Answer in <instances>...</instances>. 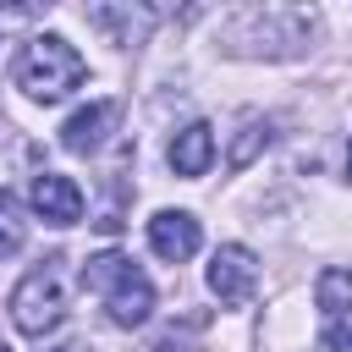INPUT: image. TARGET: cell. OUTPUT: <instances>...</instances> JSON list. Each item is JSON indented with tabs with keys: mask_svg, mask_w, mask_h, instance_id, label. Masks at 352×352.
I'll return each mask as SVG.
<instances>
[{
	"mask_svg": "<svg viewBox=\"0 0 352 352\" xmlns=\"http://www.w3.org/2000/svg\"><path fill=\"white\" fill-rule=\"evenodd\" d=\"M66 319V258H44L38 270H28L11 292V324L33 341H44L55 324Z\"/></svg>",
	"mask_w": 352,
	"mask_h": 352,
	"instance_id": "obj_3",
	"label": "cell"
},
{
	"mask_svg": "<svg viewBox=\"0 0 352 352\" xmlns=\"http://www.w3.org/2000/svg\"><path fill=\"white\" fill-rule=\"evenodd\" d=\"M28 204L50 226H77L82 220V187L72 176H60V170H38L33 187H28Z\"/></svg>",
	"mask_w": 352,
	"mask_h": 352,
	"instance_id": "obj_6",
	"label": "cell"
},
{
	"mask_svg": "<svg viewBox=\"0 0 352 352\" xmlns=\"http://www.w3.org/2000/svg\"><path fill=\"white\" fill-rule=\"evenodd\" d=\"M314 302H319L324 319H330V314H346V308H352V270H341V264L319 270V280H314Z\"/></svg>",
	"mask_w": 352,
	"mask_h": 352,
	"instance_id": "obj_10",
	"label": "cell"
},
{
	"mask_svg": "<svg viewBox=\"0 0 352 352\" xmlns=\"http://www.w3.org/2000/svg\"><path fill=\"white\" fill-rule=\"evenodd\" d=\"M82 286L104 297V314H110L121 330H132V324H143V319L154 314V280H148L126 253H116V248H104V253H94V258L82 264Z\"/></svg>",
	"mask_w": 352,
	"mask_h": 352,
	"instance_id": "obj_2",
	"label": "cell"
},
{
	"mask_svg": "<svg viewBox=\"0 0 352 352\" xmlns=\"http://www.w3.org/2000/svg\"><path fill=\"white\" fill-rule=\"evenodd\" d=\"M319 341H324L330 352H352V308H346V314H330L324 330H319Z\"/></svg>",
	"mask_w": 352,
	"mask_h": 352,
	"instance_id": "obj_14",
	"label": "cell"
},
{
	"mask_svg": "<svg viewBox=\"0 0 352 352\" xmlns=\"http://www.w3.org/2000/svg\"><path fill=\"white\" fill-rule=\"evenodd\" d=\"M253 286H258V258H253L242 242L214 248V258H209V292H214L226 308H236V302L253 297Z\"/></svg>",
	"mask_w": 352,
	"mask_h": 352,
	"instance_id": "obj_5",
	"label": "cell"
},
{
	"mask_svg": "<svg viewBox=\"0 0 352 352\" xmlns=\"http://www.w3.org/2000/svg\"><path fill=\"white\" fill-rule=\"evenodd\" d=\"M50 6H55V0H0V33H16V28H28V22H38Z\"/></svg>",
	"mask_w": 352,
	"mask_h": 352,
	"instance_id": "obj_13",
	"label": "cell"
},
{
	"mask_svg": "<svg viewBox=\"0 0 352 352\" xmlns=\"http://www.w3.org/2000/svg\"><path fill=\"white\" fill-rule=\"evenodd\" d=\"M116 116H121L116 99H94V104H82V110H72L66 126H60V148H66V154H94V148L110 138Z\"/></svg>",
	"mask_w": 352,
	"mask_h": 352,
	"instance_id": "obj_7",
	"label": "cell"
},
{
	"mask_svg": "<svg viewBox=\"0 0 352 352\" xmlns=\"http://www.w3.org/2000/svg\"><path fill=\"white\" fill-rule=\"evenodd\" d=\"M346 176H352V148H346Z\"/></svg>",
	"mask_w": 352,
	"mask_h": 352,
	"instance_id": "obj_15",
	"label": "cell"
},
{
	"mask_svg": "<svg viewBox=\"0 0 352 352\" xmlns=\"http://www.w3.org/2000/svg\"><path fill=\"white\" fill-rule=\"evenodd\" d=\"M258 148H270V121H264V116H242V126H236V143H231L226 165H231V170H248Z\"/></svg>",
	"mask_w": 352,
	"mask_h": 352,
	"instance_id": "obj_11",
	"label": "cell"
},
{
	"mask_svg": "<svg viewBox=\"0 0 352 352\" xmlns=\"http://www.w3.org/2000/svg\"><path fill=\"white\" fill-rule=\"evenodd\" d=\"M82 77H88V60H82L60 33H38V38H28L22 55L11 60V82H16L33 104H60Z\"/></svg>",
	"mask_w": 352,
	"mask_h": 352,
	"instance_id": "obj_1",
	"label": "cell"
},
{
	"mask_svg": "<svg viewBox=\"0 0 352 352\" xmlns=\"http://www.w3.org/2000/svg\"><path fill=\"white\" fill-rule=\"evenodd\" d=\"M22 236H28V226H22V214H16V192L0 187V258H11V253L22 248Z\"/></svg>",
	"mask_w": 352,
	"mask_h": 352,
	"instance_id": "obj_12",
	"label": "cell"
},
{
	"mask_svg": "<svg viewBox=\"0 0 352 352\" xmlns=\"http://www.w3.org/2000/svg\"><path fill=\"white\" fill-rule=\"evenodd\" d=\"M88 22L104 44L116 50H138L154 33V6L148 0H88Z\"/></svg>",
	"mask_w": 352,
	"mask_h": 352,
	"instance_id": "obj_4",
	"label": "cell"
},
{
	"mask_svg": "<svg viewBox=\"0 0 352 352\" xmlns=\"http://www.w3.org/2000/svg\"><path fill=\"white\" fill-rule=\"evenodd\" d=\"M198 242H204V231H198V220H192L187 209H160V214L148 220V248H154L165 264L192 258V253H198Z\"/></svg>",
	"mask_w": 352,
	"mask_h": 352,
	"instance_id": "obj_8",
	"label": "cell"
},
{
	"mask_svg": "<svg viewBox=\"0 0 352 352\" xmlns=\"http://www.w3.org/2000/svg\"><path fill=\"white\" fill-rule=\"evenodd\" d=\"M0 352H11V346H6V341H0Z\"/></svg>",
	"mask_w": 352,
	"mask_h": 352,
	"instance_id": "obj_16",
	"label": "cell"
},
{
	"mask_svg": "<svg viewBox=\"0 0 352 352\" xmlns=\"http://www.w3.org/2000/svg\"><path fill=\"white\" fill-rule=\"evenodd\" d=\"M209 160H214V126H209V121H187V126L170 138V170L192 182V176L209 170Z\"/></svg>",
	"mask_w": 352,
	"mask_h": 352,
	"instance_id": "obj_9",
	"label": "cell"
}]
</instances>
